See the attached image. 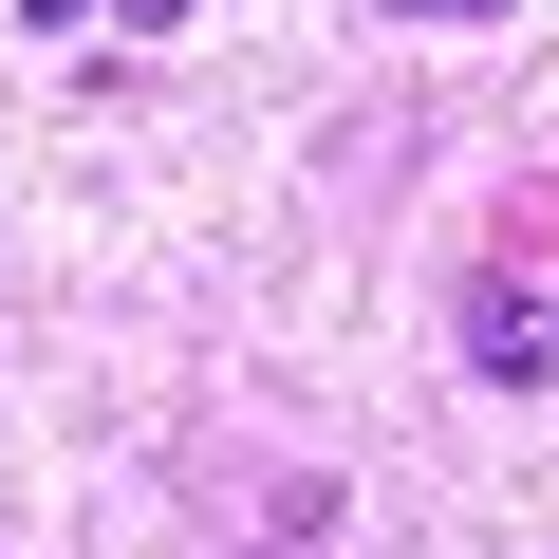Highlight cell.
I'll return each instance as SVG.
<instances>
[{
    "instance_id": "6da1fadb",
    "label": "cell",
    "mask_w": 559,
    "mask_h": 559,
    "mask_svg": "<svg viewBox=\"0 0 559 559\" xmlns=\"http://www.w3.org/2000/svg\"><path fill=\"white\" fill-rule=\"evenodd\" d=\"M466 373H503V392L559 373V299H540V280H485V299H466Z\"/></svg>"
},
{
    "instance_id": "7a4b0ae2",
    "label": "cell",
    "mask_w": 559,
    "mask_h": 559,
    "mask_svg": "<svg viewBox=\"0 0 559 559\" xmlns=\"http://www.w3.org/2000/svg\"><path fill=\"white\" fill-rule=\"evenodd\" d=\"M373 20H522V0H373Z\"/></svg>"
},
{
    "instance_id": "3957f363",
    "label": "cell",
    "mask_w": 559,
    "mask_h": 559,
    "mask_svg": "<svg viewBox=\"0 0 559 559\" xmlns=\"http://www.w3.org/2000/svg\"><path fill=\"white\" fill-rule=\"evenodd\" d=\"M131 20H150V38H168V20H187V0H131Z\"/></svg>"
}]
</instances>
